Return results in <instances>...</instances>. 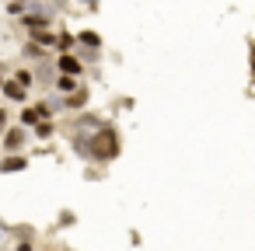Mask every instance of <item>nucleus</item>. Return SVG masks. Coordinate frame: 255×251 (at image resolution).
<instances>
[{
    "mask_svg": "<svg viewBox=\"0 0 255 251\" xmlns=\"http://www.w3.org/2000/svg\"><path fill=\"white\" fill-rule=\"evenodd\" d=\"M95 143H98V147H95L91 157H112V154H116V133H112V129H102Z\"/></svg>",
    "mask_w": 255,
    "mask_h": 251,
    "instance_id": "nucleus-1",
    "label": "nucleus"
},
{
    "mask_svg": "<svg viewBox=\"0 0 255 251\" xmlns=\"http://www.w3.org/2000/svg\"><path fill=\"white\" fill-rule=\"evenodd\" d=\"M60 70H63L67 77H74V74H81V63H77L74 56H60Z\"/></svg>",
    "mask_w": 255,
    "mask_h": 251,
    "instance_id": "nucleus-2",
    "label": "nucleus"
},
{
    "mask_svg": "<svg viewBox=\"0 0 255 251\" xmlns=\"http://www.w3.org/2000/svg\"><path fill=\"white\" fill-rule=\"evenodd\" d=\"M4 91H7V98H14V101H21L28 87H25V84H18V81H7V84H4Z\"/></svg>",
    "mask_w": 255,
    "mask_h": 251,
    "instance_id": "nucleus-3",
    "label": "nucleus"
},
{
    "mask_svg": "<svg viewBox=\"0 0 255 251\" xmlns=\"http://www.w3.org/2000/svg\"><path fill=\"white\" fill-rule=\"evenodd\" d=\"M25 167H28L25 157H7L4 164H0V171H25Z\"/></svg>",
    "mask_w": 255,
    "mask_h": 251,
    "instance_id": "nucleus-4",
    "label": "nucleus"
},
{
    "mask_svg": "<svg viewBox=\"0 0 255 251\" xmlns=\"http://www.w3.org/2000/svg\"><path fill=\"white\" fill-rule=\"evenodd\" d=\"M21 140H25V133H21V129H11V133H7V140H4V147H7V150H18V147H21Z\"/></svg>",
    "mask_w": 255,
    "mask_h": 251,
    "instance_id": "nucleus-5",
    "label": "nucleus"
},
{
    "mask_svg": "<svg viewBox=\"0 0 255 251\" xmlns=\"http://www.w3.org/2000/svg\"><path fill=\"white\" fill-rule=\"evenodd\" d=\"M21 122H25V126H35V122H39V108H32V112H25V115H21Z\"/></svg>",
    "mask_w": 255,
    "mask_h": 251,
    "instance_id": "nucleus-6",
    "label": "nucleus"
},
{
    "mask_svg": "<svg viewBox=\"0 0 255 251\" xmlns=\"http://www.w3.org/2000/svg\"><path fill=\"white\" fill-rule=\"evenodd\" d=\"M60 91H63V94H74V77H63V81H60Z\"/></svg>",
    "mask_w": 255,
    "mask_h": 251,
    "instance_id": "nucleus-7",
    "label": "nucleus"
},
{
    "mask_svg": "<svg viewBox=\"0 0 255 251\" xmlns=\"http://www.w3.org/2000/svg\"><path fill=\"white\" fill-rule=\"evenodd\" d=\"M35 133H39V136H42V140H46V136H49V133H53V126H49V122H39V126H35Z\"/></svg>",
    "mask_w": 255,
    "mask_h": 251,
    "instance_id": "nucleus-8",
    "label": "nucleus"
},
{
    "mask_svg": "<svg viewBox=\"0 0 255 251\" xmlns=\"http://www.w3.org/2000/svg\"><path fill=\"white\" fill-rule=\"evenodd\" d=\"M81 39H84L88 46H98V35H95V32H81Z\"/></svg>",
    "mask_w": 255,
    "mask_h": 251,
    "instance_id": "nucleus-9",
    "label": "nucleus"
},
{
    "mask_svg": "<svg viewBox=\"0 0 255 251\" xmlns=\"http://www.w3.org/2000/svg\"><path fill=\"white\" fill-rule=\"evenodd\" d=\"M4 126H7V112H4V108H0V129H4Z\"/></svg>",
    "mask_w": 255,
    "mask_h": 251,
    "instance_id": "nucleus-10",
    "label": "nucleus"
},
{
    "mask_svg": "<svg viewBox=\"0 0 255 251\" xmlns=\"http://www.w3.org/2000/svg\"><path fill=\"white\" fill-rule=\"evenodd\" d=\"M18 251H32V248H28V244H18Z\"/></svg>",
    "mask_w": 255,
    "mask_h": 251,
    "instance_id": "nucleus-11",
    "label": "nucleus"
},
{
    "mask_svg": "<svg viewBox=\"0 0 255 251\" xmlns=\"http://www.w3.org/2000/svg\"><path fill=\"white\" fill-rule=\"evenodd\" d=\"M88 7H98V0H88Z\"/></svg>",
    "mask_w": 255,
    "mask_h": 251,
    "instance_id": "nucleus-12",
    "label": "nucleus"
}]
</instances>
